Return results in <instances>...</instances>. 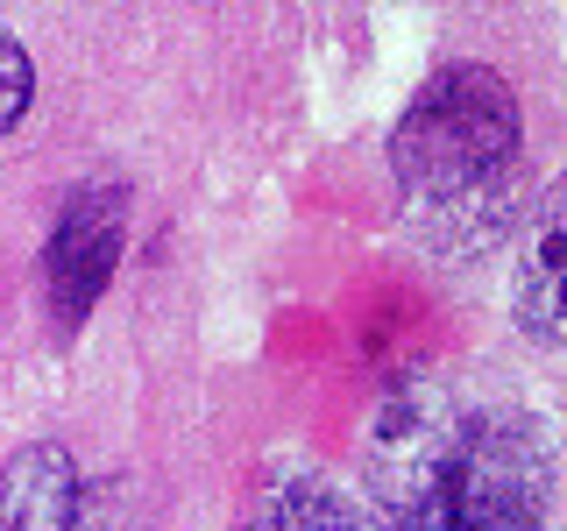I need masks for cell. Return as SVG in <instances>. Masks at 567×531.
Here are the masks:
<instances>
[{
    "instance_id": "6da1fadb",
    "label": "cell",
    "mask_w": 567,
    "mask_h": 531,
    "mask_svg": "<svg viewBox=\"0 0 567 531\" xmlns=\"http://www.w3.org/2000/svg\"><path fill=\"white\" fill-rule=\"evenodd\" d=\"M362 489L377 531H546L554 447L525 404L419 376L369 418Z\"/></svg>"
},
{
    "instance_id": "7a4b0ae2",
    "label": "cell",
    "mask_w": 567,
    "mask_h": 531,
    "mask_svg": "<svg viewBox=\"0 0 567 531\" xmlns=\"http://www.w3.org/2000/svg\"><path fill=\"white\" fill-rule=\"evenodd\" d=\"M390 185L404 227L440 256H483L525 212V106L489 64H440L390 128Z\"/></svg>"
},
{
    "instance_id": "3957f363",
    "label": "cell",
    "mask_w": 567,
    "mask_h": 531,
    "mask_svg": "<svg viewBox=\"0 0 567 531\" xmlns=\"http://www.w3.org/2000/svg\"><path fill=\"white\" fill-rule=\"evenodd\" d=\"M121 235H128L121 185H79L64 199V212L50 220L43 291H50V319H58V333H79L85 312L100 305V291L114 283V270H121Z\"/></svg>"
},
{
    "instance_id": "277c9868",
    "label": "cell",
    "mask_w": 567,
    "mask_h": 531,
    "mask_svg": "<svg viewBox=\"0 0 567 531\" xmlns=\"http://www.w3.org/2000/svg\"><path fill=\"white\" fill-rule=\"evenodd\" d=\"M85 475L71 447L35 439L0 460V531H85Z\"/></svg>"
},
{
    "instance_id": "5b68a950",
    "label": "cell",
    "mask_w": 567,
    "mask_h": 531,
    "mask_svg": "<svg viewBox=\"0 0 567 531\" xmlns=\"http://www.w3.org/2000/svg\"><path fill=\"white\" fill-rule=\"evenodd\" d=\"M560 191H539L532 206V241L518 256V277H511V312H518L525 341L554 354L567 341V305H560Z\"/></svg>"
},
{
    "instance_id": "8992f818",
    "label": "cell",
    "mask_w": 567,
    "mask_h": 531,
    "mask_svg": "<svg viewBox=\"0 0 567 531\" xmlns=\"http://www.w3.org/2000/svg\"><path fill=\"white\" fill-rule=\"evenodd\" d=\"M241 531H377V524H369L341 489L312 482V475H284V482H262Z\"/></svg>"
},
{
    "instance_id": "52a82bcc",
    "label": "cell",
    "mask_w": 567,
    "mask_h": 531,
    "mask_svg": "<svg viewBox=\"0 0 567 531\" xmlns=\"http://www.w3.org/2000/svg\"><path fill=\"white\" fill-rule=\"evenodd\" d=\"M29 100H35V64H29V50L14 43L8 29H0V142L22 128Z\"/></svg>"
}]
</instances>
